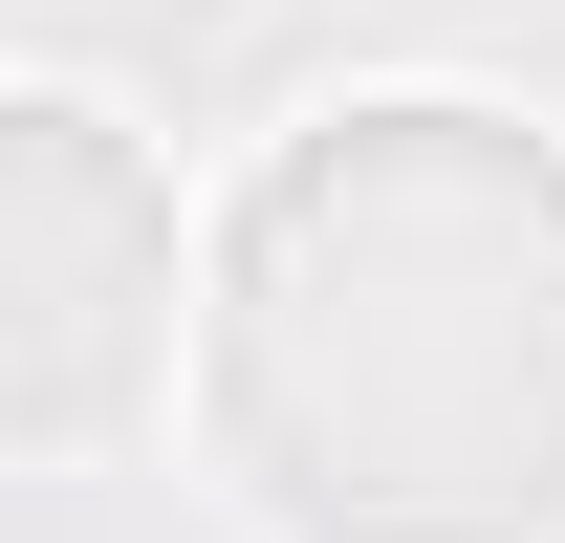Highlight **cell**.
<instances>
[{
  "instance_id": "obj_1",
  "label": "cell",
  "mask_w": 565,
  "mask_h": 543,
  "mask_svg": "<svg viewBox=\"0 0 565 543\" xmlns=\"http://www.w3.org/2000/svg\"><path fill=\"white\" fill-rule=\"evenodd\" d=\"M196 457L262 543H565V131L349 87L196 239Z\"/></svg>"
},
{
  "instance_id": "obj_2",
  "label": "cell",
  "mask_w": 565,
  "mask_h": 543,
  "mask_svg": "<svg viewBox=\"0 0 565 543\" xmlns=\"http://www.w3.org/2000/svg\"><path fill=\"white\" fill-rule=\"evenodd\" d=\"M196 348V262H174V174L109 131L87 87H0V435L22 457H109Z\"/></svg>"
}]
</instances>
